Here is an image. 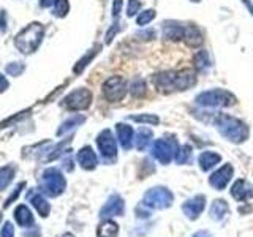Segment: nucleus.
I'll list each match as a JSON object with an SVG mask.
<instances>
[{"mask_svg":"<svg viewBox=\"0 0 253 237\" xmlns=\"http://www.w3.org/2000/svg\"><path fill=\"white\" fill-rule=\"evenodd\" d=\"M176 144L174 141L168 139H157L152 144V157L157 161H160L162 164H169L171 160L176 155V150H174Z\"/></svg>","mask_w":253,"mask_h":237,"instance_id":"1a4fd4ad","label":"nucleus"},{"mask_svg":"<svg viewBox=\"0 0 253 237\" xmlns=\"http://www.w3.org/2000/svg\"><path fill=\"white\" fill-rule=\"evenodd\" d=\"M190 157H192V147L190 146H180L179 149H177V152H176V161L179 163V164H185L188 160H190Z\"/></svg>","mask_w":253,"mask_h":237,"instance_id":"cd10ccee","label":"nucleus"},{"mask_svg":"<svg viewBox=\"0 0 253 237\" xmlns=\"http://www.w3.org/2000/svg\"><path fill=\"white\" fill-rule=\"evenodd\" d=\"M13 176H14L13 166H5V168L0 169V192L10 185V182L13 180Z\"/></svg>","mask_w":253,"mask_h":237,"instance_id":"bb28decb","label":"nucleus"},{"mask_svg":"<svg viewBox=\"0 0 253 237\" xmlns=\"http://www.w3.org/2000/svg\"><path fill=\"white\" fill-rule=\"evenodd\" d=\"M130 93L133 97H142L146 93V82L142 79H134L130 84Z\"/></svg>","mask_w":253,"mask_h":237,"instance_id":"c85d7f7f","label":"nucleus"},{"mask_svg":"<svg viewBox=\"0 0 253 237\" xmlns=\"http://www.w3.org/2000/svg\"><path fill=\"white\" fill-rule=\"evenodd\" d=\"M24 187H26V184H24V182H21V184L18 185V187H16L14 188V193L10 196V198H8V199H6V202H5V205H3V207L6 209V207H10V205H11V202H14L16 201V198H18L19 196V193H21V190L24 188Z\"/></svg>","mask_w":253,"mask_h":237,"instance_id":"f704fd0d","label":"nucleus"},{"mask_svg":"<svg viewBox=\"0 0 253 237\" xmlns=\"http://www.w3.org/2000/svg\"><path fill=\"white\" fill-rule=\"evenodd\" d=\"M231 196L234 198L236 201L244 202V201H249L250 198L253 196V187L249 184L247 180L239 179L234 182V185L231 187Z\"/></svg>","mask_w":253,"mask_h":237,"instance_id":"2eb2a0df","label":"nucleus"},{"mask_svg":"<svg viewBox=\"0 0 253 237\" xmlns=\"http://www.w3.org/2000/svg\"><path fill=\"white\" fill-rule=\"evenodd\" d=\"M98 49H100V46H97L95 49H92L89 54H85V55H84V59L79 60V62H78V65L75 67V73H81V71L84 70V67H87V63H89V62L95 57V55L98 54Z\"/></svg>","mask_w":253,"mask_h":237,"instance_id":"c756f323","label":"nucleus"},{"mask_svg":"<svg viewBox=\"0 0 253 237\" xmlns=\"http://www.w3.org/2000/svg\"><path fill=\"white\" fill-rule=\"evenodd\" d=\"M116 133H117V139H119V142H121V146L125 150L131 149L133 141H134V138H133L134 131H133L131 126L126 125V123H117L116 125Z\"/></svg>","mask_w":253,"mask_h":237,"instance_id":"f3484780","label":"nucleus"},{"mask_svg":"<svg viewBox=\"0 0 253 237\" xmlns=\"http://www.w3.org/2000/svg\"><path fill=\"white\" fill-rule=\"evenodd\" d=\"M192 2H196L198 3V2H201V0H192Z\"/></svg>","mask_w":253,"mask_h":237,"instance_id":"37998d69","label":"nucleus"},{"mask_svg":"<svg viewBox=\"0 0 253 237\" xmlns=\"http://www.w3.org/2000/svg\"><path fill=\"white\" fill-rule=\"evenodd\" d=\"M131 120L139 122V123H150V125H157L160 123V118L157 116H150V114H142V116H131Z\"/></svg>","mask_w":253,"mask_h":237,"instance_id":"7c9ffc66","label":"nucleus"},{"mask_svg":"<svg viewBox=\"0 0 253 237\" xmlns=\"http://www.w3.org/2000/svg\"><path fill=\"white\" fill-rule=\"evenodd\" d=\"M172 199H174V196L168 188L155 187V188H150L146 192L144 198H142V204L147 205L150 209L160 210V209L169 207L172 204Z\"/></svg>","mask_w":253,"mask_h":237,"instance_id":"423d86ee","label":"nucleus"},{"mask_svg":"<svg viewBox=\"0 0 253 237\" xmlns=\"http://www.w3.org/2000/svg\"><path fill=\"white\" fill-rule=\"evenodd\" d=\"M150 139H152V131H150L147 126H142L139 131L136 133V138H134V146L138 150H146L147 146L150 144Z\"/></svg>","mask_w":253,"mask_h":237,"instance_id":"b1692460","label":"nucleus"},{"mask_svg":"<svg viewBox=\"0 0 253 237\" xmlns=\"http://www.w3.org/2000/svg\"><path fill=\"white\" fill-rule=\"evenodd\" d=\"M67 180L63 174L55 168H47L42 174V192L51 198H55L65 192Z\"/></svg>","mask_w":253,"mask_h":237,"instance_id":"39448f33","label":"nucleus"},{"mask_svg":"<svg viewBox=\"0 0 253 237\" xmlns=\"http://www.w3.org/2000/svg\"><path fill=\"white\" fill-rule=\"evenodd\" d=\"M65 237H73V236H70V234H68V236H65Z\"/></svg>","mask_w":253,"mask_h":237,"instance_id":"c03bdc74","label":"nucleus"},{"mask_svg":"<svg viewBox=\"0 0 253 237\" xmlns=\"http://www.w3.org/2000/svg\"><path fill=\"white\" fill-rule=\"evenodd\" d=\"M141 10V2L139 0H128V5H126V16L133 18L134 14L139 13Z\"/></svg>","mask_w":253,"mask_h":237,"instance_id":"72a5a7b5","label":"nucleus"},{"mask_svg":"<svg viewBox=\"0 0 253 237\" xmlns=\"http://www.w3.org/2000/svg\"><path fill=\"white\" fill-rule=\"evenodd\" d=\"M220 160H221V157L217 152L206 150V152H203L200 155V158H198V163H200V168L203 171H211L213 166L220 163Z\"/></svg>","mask_w":253,"mask_h":237,"instance_id":"aec40b11","label":"nucleus"},{"mask_svg":"<svg viewBox=\"0 0 253 237\" xmlns=\"http://www.w3.org/2000/svg\"><path fill=\"white\" fill-rule=\"evenodd\" d=\"M84 120H85V117H83V116H75V117L68 118L67 122H63V123H62V126H60L59 131H57V134L60 136V134L67 133V131H70V130H73L75 126H79Z\"/></svg>","mask_w":253,"mask_h":237,"instance_id":"a878e982","label":"nucleus"},{"mask_svg":"<svg viewBox=\"0 0 253 237\" xmlns=\"http://www.w3.org/2000/svg\"><path fill=\"white\" fill-rule=\"evenodd\" d=\"M6 87H8V81H6V78L0 75V92L6 90Z\"/></svg>","mask_w":253,"mask_h":237,"instance_id":"58836bf2","label":"nucleus"},{"mask_svg":"<svg viewBox=\"0 0 253 237\" xmlns=\"http://www.w3.org/2000/svg\"><path fill=\"white\" fill-rule=\"evenodd\" d=\"M182 40H184L187 46L198 47L204 43V35L198 26H195V24H188V26H185V29H184V38Z\"/></svg>","mask_w":253,"mask_h":237,"instance_id":"dca6fc26","label":"nucleus"},{"mask_svg":"<svg viewBox=\"0 0 253 237\" xmlns=\"http://www.w3.org/2000/svg\"><path fill=\"white\" fill-rule=\"evenodd\" d=\"M29 199L32 202V205L38 210V213L42 215L43 218H46L47 215H49V212H51V205L49 202H47L46 198L42 195V193H34V195H30L29 196Z\"/></svg>","mask_w":253,"mask_h":237,"instance_id":"412c9836","label":"nucleus"},{"mask_svg":"<svg viewBox=\"0 0 253 237\" xmlns=\"http://www.w3.org/2000/svg\"><path fill=\"white\" fill-rule=\"evenodd\" d=\"M228 212H229V205H228V202L225 199L213 201L212 205H211V210H209L212 220H217V221L223 220L228 215Z\"/></svg>","mask_w":253,"mask_h":237,"instance_id":"4be33fe9","label":"nucleus"},{"mask_svg":"<svg viewBox=\"0 0 253 237\" xmlns=\"http://www.w3.org/2000/svg\"><path fill=\"white\" fill-rule=\"evenodd\" d=\"M124 212H125L124 199L119 195H113V196H109L106 204L103 205L100 217L101 218H109V217H116V215L121 217V215H124Z\"/></svg>","mask_w":253,"mask_h":237,"instance_id":"f8f14e48","label":"nucleus"},{"mask_svg":"<svg viewBox=\"0 0 253 237\" xmlns=\"http://www.w3.org/2000/svg\"><path fill=\"white\" fill-rule=\"evenodd\" d=\"M196 82V75L193 70L180 71H162L152 76V84L160 92H177L187 90Z\"/></svg>","mask_w":253,"mask_h":237,"instance_id":"f257e3e1","label":"nucleus"},{"mask_svg":"<svg viewBox=\"0 0 253 237\" xmlns=\"http://www.w3.org/2000/svg\"><path fill=\"white\" fill-rule=\"evenodd\" d=\"M154 18H155V10H146L138 16L136 22H138V26H147Z\"/></svg>","mask_w":253,"mask_h":237,"instance_id":"2f4dec72","label":"nucleus"},{"mask_svg":"<svg viewBox=\"0 0 253 237\" xmlns=\"http://www.w3.org/2000/svg\"><path fill=\"white\" fill-rule=\"evenodd\" d=\"M233 172H234L233 166L229 163H226V164L221 166V168H218L209 177V184L215 190H225V187L229 184V180H231V177H233Z\"/></svg>","mask_w":253,"mask_h":237,"instance_id":"9b49d317","label":"nucleus"},{"mask_svg":"<svg viewBox=\"0 0 253 237\" xmlns=\"http://www.w3.org/2000/svg\"><path fill=\"white\" fill-rule=\"evenodd\" d=\"M121 8H122V0H114V6H113V16H114V18H119Z\"/></svg>","mask_w":253,"mask_h":237,"instance_id":"4c0bfd02","label":"nucleus"},{"mask_svg":"<svg viewBox=\"0 0 253 237\" xmlns=\"http://www.w3.org/2000/svg\"><path fill=\"white\" fill-rule=\"evenodd\" d=\"M193 237H211V234L208 231H198L196 234H193Z\"/></svg>","mask_w":253,"mask_h":237,"instance_id":"ea45409f","label":"nucleus"},{"mask_svg":"<svg viewBox=\"0 0 253 237\" xmlns=\"http://www.w3.org/2000/svg\"><path fill=\"white\" fill-rule=\"evenodd\" d=\"M97 146L103 158H114L117 155V142L111 130H103L97 138Z\"/></svg>","mask_w":253,"mask_h":237,"instance_id":"9d476101","label":"nucleus"},{"mask_svg":"<svg viewBox=\"0 0 253 237\" xmlns=\"http://www.w3.org/2000/svg\"><path fill=\"white\" fill-rule=\"evenodd\" d=\"M0 236L2 237H14V226L11 221H6V223L3 225L2 231H0Z\"/></svg>","mask_w":253,"mask_h":237,"instance_id":"c9c22d12","label":"nucleus"},{"mask_svg":"<svg viewBox=\"0 0 253 237\" xmlns=\"http://www.w3.org/2000/svg\"><path fill=\"white\" fill-rule=\"evenodd\" d=\"M119 225L113 220H105L97 229V237H117Z\"/></svg>","mask_w":253,"mask_h":237,"instance_id":"5701e85b","label":"nucleus"},{"mask_svg":"<svg viewBox=\"0 0 253 237\" xmlns=\"http://www.w3.org/2000/svg\"><path fill=\"white\" fill-rule=\"evenodd\" d=\"M196 103L208 108H229L236 105V97L223 89H212L208 92H201L196 97Z\"/></svg>","mask_w":253,"mask_h":237,"instance_id":"20e7f679","label":"nucleus"},{"mask_svg":"<svg viewBox=\"0 0 253 237\" xmlns=\"http://www.w3.org/2000/svg\"><path fill=\"white\" fill-rule=\"evenodd\" d=\"M55 2V0H42V6H49Z\"/></svg>","mask_w":253,"mask_h":237,"instance_id":"79ce46f5","label":"nucleus"},{"mask_svg":"<svg viewBox=\"0 0 253 237\" xmlns=\"http://www.w3.org/2000/svg\"><path fill=\"white\" fill-rule=\"evenodd\" d=\"M211 65V59H209V54L208 51H198L195 55H193V67L198 70V71H203Z\"/></svg>","mask_w":253,"mask_h":237,"instance_id":"393cba45","label":"nucleus"},{"mask_svg":"<svg viewBox=\"0 0 253 237\" xmlns=\"http://www.w3.org/2000/svg\"><path fill=\"white\" fill-rule=\"evenodd\" d=\"M40 231H34V233H24V237H38Z\"/></svg>","mask_w":253,"mask_h":237,"instance_id":"a19ab883","label":"nucleus"},{"mask_svg":"<svg viewBox=\"0 0 253 237\" xmlns=\"http://www.w3.org/2000/svg\"><path fill=\"white\" fill-rule=\"evenodd\" d=\"M204 207H206V196L198 195V196H193L192 199L185 201L184 205H182V210H184L187 218L196 220L203 213Z\"/></svg>","mask_w":253,"mask_h":237,"instance_id":"ddd939ff","label":"nucleus"},{"mask_svg":"<svg viewBox=\"0 0 253 237\" xmlns=\"http://www.w3.org/2000/svg\"><path fill=\"white\" fill-rule=\"evenodd\" d=\"M76 158H78V163L81 164V168L87 169V171L95 169V168H97V164H98V157H97V154L93 152V149L89 147V146H85V147H83L81 150H79Z\"/></svg>","mask_w":253,"mask_h":237,"instance_id":"4468645a","label":"nucleus"},{"mask_svg":"<svg viewBox=\"0 0 253 237\" xmlns=\"http://www.w3.org/2000/svg\"><path fill=\"white\" fill-rule=\"evenodd\" d=\"M92 103V92L89 89H76L70 95H67V98L63 100V105L70 111H83L87 109Z\"/></svg>","mask_w":253,"mask_h":237,"instance_id":"6e6552de","label":"nucleus"},{"mask_svg":"<svg viewBox=\"0 0 253 237\" xmlns=\"http://www.w3.org/2000/svg\"><path fill=\"white\" fill-rule=\"evenodd\" d=\"M14 220H16V223H18L19 226L22 228H29L34 225V215H32V212L30 209L27 207V205H18L14 210Z\"/></svg>","mask_w":253,"mask_h":237,"instance_id":"6ab92c4d","label":"nucleus"},{"mask_svg":"<svg viewBox=\"0 0 253 237\" xmlns=\"http://www.w3.org/2000/svg\"><path fill=\"white\" fill-rule=\"evenodd\" d=\"M6 70H8V73H11L13 76H16V75H19L21 71L24 70V67L22 65H18V63H14V65H10Z\"/></svg>","mask_w":253,"mask_h":237,"instance_id":"e433bc0d","label":"nucleus"},{"mask_svg":"<svg viewBox=\"0 0 253 237\" xmlns=\"http://www.w3.org/2000/svg\"><path fill=\"white\" fill-rule=\"evenodd\" d=\"M184 29L185 26L176 22V21H169L163 24V37L172 40V41H179V40L184 38Z\"/></svg>","mask_w":253,"mask_h":237,"instance_id":"a211bd4d","label":"nucleus"},{"mask_svg":"<svg viewBox=\"0 0 253 237\" xmlns=\"http://www.w3.org/2000/svg\"><path fill=\"white\" fill-rule=\"evenodd\" d=\"M126 93V81L121 76H111L103 84V97L109 103L121 101Z\"/></svg>","mask_w":253,"mask_h":237,"instance_id":"0eeeda50","label":"nucleus"},{"mask_svg":"<svg viewBox=\"0 0 253 237\" xmlns=\"http://www.w3.org/2000/svg\"><path fill=\"white\" fill-rule=\"evenodd\" d=\"M43 38V26L42 24H30L29 27L24 29L21 34L16 37V47L21 52H34L42 43Z\"/></svg>","mask_w":253,"mask_h":237,"instance_id":"7ed1b4c3","label":"nucleus"},{"mask_svg":"<svg viewBox=\"0 0 253 237\" xmlns=\"http://www.w3.org/2000/svg\"><path fill=\"white\" fill-rule=\"evenodd\" d=\"M54 13L57 16H65L68 13V0H55L54 2Z\"/></svg>","mask_w":253,"mask_h":237,"instance_id":"473e14b6","label":"nucleus"},{"mask_svg":"<svg viewBox=\"0 0 253 237\" xmlns=\"http://www.w3.org/2000/svg\"><path fill=\"white\" fill-rule=\"evenodd\" d=\"M215 125L221 136L228 141L234 142V144H241L249 138V128L242 120L237 117L228 116V114H218L215 116Z\"/></svg>","mask_w":253,"mask_h":237,"instance_id":"f03ea898","label":"nucleus"}]
</instances>
